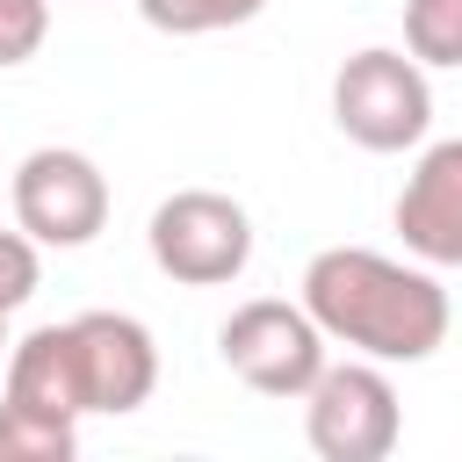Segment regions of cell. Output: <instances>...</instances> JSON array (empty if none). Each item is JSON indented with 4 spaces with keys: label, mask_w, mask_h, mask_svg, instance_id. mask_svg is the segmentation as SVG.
Instances as JSON below:
<instances>
[{
    "label": "cell",
    "mask_w": 462,
    "mask_h": 462,
    "mask_svg": "<svg viewBox=\"0 0 462 462\" xmlns=\"http://www.w3.org/2000/svg\"><path fill=\"white\" fill-rule=\"evenodd\" d=\"M296 303L325 332V346H346L361 361H433L448 346L455 303L433 267H404L375 245H325L303 267Z\"/></svg>",
    "instance_id": "obj_1"
},
{
    "label": "cell",
    "mask_w": 462,
    "mask_h": 462,
    "mask_svg": "<svg viewBox=\"0 0 462 462\" xmlns=\"http://www.w3.org/2000/svg\"><path fill=\"white\" fill-rule=\"evenodd\" d=\"M332 123L361 152H419L433 130V79L411 51L368 43L332 72Z\"/></svg>",
    "instance_id": "obj_2"
},
{
    "label": "cell",
    "mask_w": 462,
    "mask_h": 462,
    "mask_svg": "<svg viewBox=\"0 0 462 462\" xmlns=\"http://www.w3.org/2000/svg\"><path fill=\"white\" fill-rule=\"evenodd\" d=\"M152 267L180 289H224L253 260V217L224 188H173L144 224Z\"/></svg>",
    "instance_id": "obj_3"
},
{
    "label": "cell",
    "mask_w": 462,
    "mask_h": 462,
    "mask_svg": "<svg viewBox=\"0 0 462 462\" xmlns=\"http://www.w3.org/2000/svg\"><path fill=\"white\" fill-rule=\"evenodd\" d=\"M296 404H303V440L325 462H383L404 433L397 383L383 375V361H361V354L325 361Z\"/></svg>",
    "instance_id": "obj_4"
},
{
    "label": "cell",
    "mask_w": 462,
    "mask_h": 462,
    "mask_svg": "<svg viewBox=\"0 0 462 462\" xmlns=\"http://www.w3.org/2000/svg\"><path fill=\"white\" fill-rule=\"evenodd\" d=\"M7 202H14V231L36 245H94L108 224V173L72 152V144H36L14 173H7Z\"/></svg>",
    "instance_id": "obj_5"
},
{
    "label": "cell",
    "mask_w": 462,
    "mask_h": 462,
    "mask_svg": "<svg viewBox=\"0 0 462 462\" xmlns=\"http://www.w3.org/2000/svg\"><path fill=\"white\" fill-rule=\"evenodd\" d=\"M217 354H224V368H231L245 390L296 404V397L310 390V375L325 368V332L310 325L303 303H289V296H253V303H238V310L217 325Z\"/></svg>",
    "instance_id": "obj_6"
},
{
    "label": "cell",
    "mask_w": 462,
    "mask_h": 462,
    "mask_svg": "<svg viewBox=\"0 0 462 462\" xmlns=\"http://www.w3.org/2000/svg\"><path fill=\"white\" fill-rule=\"evenodd\" d=\"M65 332H72L87 411L123 419V411L152 404V390H159V346H152V332L130 310H79V318H65Z\"/></svg>",
    "instance_id": "obj_7"
},
{
    "label": "cell",
    "mask_w": 462,
    "mask_h": 462,
    "mask_svg": "<svg viewBox=\"0 0 462 462\" xmlns=\"http://www.w3.org/2000/svg\"><path fill=\"white\" fill-rule=\"evenodd\" d=\"M397 238L419 267L448 274L462 267V137H440L419 152L397 195Z\"/></svg>",
    "instance_id": "obj_8"
},
{
    "label": "cell",
    "mask_w": 462,
    "mask_h": 462,
    "mask_svg": "<svg viewBox=\"0 0 462 462\" xmlns=\"http://www.w3.org/2000/svg\"><path fill=\"white\" fill-rule=\"evenodd\" d=\"M0 397L29 404V411H51V419H87V397H79V361H72V332L65 325H36L22 339H7V361H0Z\"/></svg>",
    "instance_id": "obj_9"
},
{
    "label": "cell",
    "mask_w": 462,
    "mask_h": 462,
    "mask_svg": "<svg viewBox=\"0 0 462 462\" xmlns=\"http://www.w3.org/2000/svg\"><path fill=\"white\" fill-rule=\"evenodd\" d=\"M72 448H79V419H51L0 397V462H72Z\"/></svg>",
    "instance_id": "obj_10"
},
{
    "label": "cell",
    "mask_w": 462,
    "mask_h": 462,
    "mask_svg": "<svg viewBox=\"0 0 462 462\" xmlns=\"http://www.w3.org/2000/svg\"><path fill=\"white\" fill-rule=\"evenodd\" d=\"M260 7L267 0H137L144 29H159V36H217V29L253 22Z\"/></svg>",
    "instance_id": "obj_11"
},
{
    "label": "cell",
    "mask_w": 462,
    "mask_h": 462,
    "mask_svg": "<svg viewBox=\"0 0 462 462\" xmlns=\"http://www.w3.org/2000/svg\"><path fill=\"white\" fill-rule=\"evenodd\" d=\"M404 51L419 65H462V0H404Z\"/></svg>",
    "instance_id": "obj_12"
},
{
    "label": "cell",
    "mask_w": 462,
    "mask_h": 462,
    "mask_svg": "<svg viewBox=\"0 0 462 462\" xmlns=\"http://www.w3.org/2000/svg\"><path fill=\"white\" fill-rule=\"evenodd\" d=\"M51 36V0H0V72L29 65Z\"/></svg>",
    "instance_id": "obj_13"
},
{
    "label": "cell",
    "mask_w": 462,
    "mask_h": 462,
    "mask_svg": "<svg viewBox=\"0 0 462 462\" xmlns=\"http://www.w3.org/2000/svg\"><path fill=\"white\" fill-rule=\"evenodd\" d=\"M43 245L36 238H22V231H0V310L14 318L29 296H36V282H43V260H36Z\"/></svg>",
    "instance_id": "obj_14"
},
{
    "label": "cell",
    "mask_w": 462,
    "mask_h": 462,
    "mask_svg": "<svg viewBox=\"0 0 462 462\" xmlns=\"http://www.w3.org/2000/svg\"><path fill=\"white\" fill-rule=\"evenodd\" d=\"M0 361H7V310H0Z\"/></svg>",
    "instance_id": "obj_15"
}]
</instances>
